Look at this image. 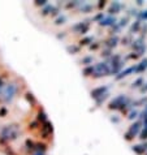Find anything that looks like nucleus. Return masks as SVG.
Returning <instances> with one entry per match:
<instances>
[{
	"mask_svg": "<svg viewBox=\"0 0 147 155\" xmlns=\"http://www.w3.org/2000/svg\"><path fill=\"white\" fill-rule=\"evenodd\" d=\"M94 72H95V77H103V76H108L111 73V69L108 67V64L106 63H98L94 67Z\"/></svg>",
	"mask_w": 147,
	"mask_h": 155,
	"instance_id": "nucleus-1",
	"label": "nucleus"
},
{
	"mask_svg": "<svg viewBox=\"0 0 147 155\" xmlns=\"http://www.w3.org/2000/svg\"><path fill=\"white\" fill-rule=\"evenodd\" d=\"M107 90H108L107 86H100V87H96V89H94L91 91V97L95 98V99H98V98H100L102 95H104V94L107 93Z\"/></svg>",
	"mask_w": 147,
	"mask_h": 155,
	"instance_id": "nucleus-2",
	"label": "nucleus"
},
{
	"mask_svg": "<svg viewBox=\"0 0 147 155\" xmlns=\"http://www.w3.org/2000/svg\"><path fill=\"white\" fill-rule=\"evenodd\" d=\"M113 24H116L115 17H107V18L103 17V20L99 22V25H102V26H108V25H113Z\"/></svg>",
	"mask_w": 147,
	"mask_h": 155,
	"instance_id": "nucleus-3",
	"label": "nucleus"
},
{
	"mask_svg": "<svg viewBox=\"0 0 147 155\" xmlns=\"http://www.w3.org/2000/svg\"><path fill=\"white\" fill-rule=\"evenodd\" d=\"M132 72H136V67H130V68H128V69H125L124 72H121L119 76H116V80H121L122 77H126L129 76Z\"/></svg>",
	"mask_w": 147,
	"mask_h": 155,
	"instance_id": "nucleus-4",
	"label": "nucleus"
},
{
	"mask_svg": "<svg viewBox=\"0 0 147 155\" xmlns=\"http://www.w3.org/2000/svg\"><path fill=\"white\" fill-rule=\"evenodd\" d=\"M133 151L134 153H137V154H143L146 151V147H145V145H136V146H133Z\"/></svg>",
	"mask_w": 147,
	"mask_h": 155,
	"instance_id": "nucleus-5",
	"label": "nucleus"
},
{
	"mask_svg": "<svg viewBox=\"0 0 147 155\" xmlns=\"http://www.w3.org/2000/svg\"><path fill=\"white\" fill-rule=\"evenodd\" d=\"M121 4L120 3H117V2H115L113 4H112V7H111V9H109V13H117V11H120L121 9Z\"/></svg>",
	"mask_w": 147,
	"mask_h": 155,
	"instance_id": "nucleus-6",
	"label": "nucleus"
},
{
	"mask_svg": "<svg viewBox=\"0 0 147 155\" xmlns=\"http://www.w3.org/2000/svg\"><path fill=\"white\" fill-rule=\"evenodd\" d=\"M83 73H85V76H90V73H94V67H89V68H86V69L83 71Z\"/></svg>",
	"mask_w": 147,
	"mask_h": 155,
	"instance_id": "nucleus-7",
	"label": "nucleus"
},
{
	"mask_svg": "<svg viewBox=\"0 0 147 155\" xmlns=\"http://www.w3.org/2000/svg\"><path fill=\"white\" fill-rule=\"evenodd\" d=\"M117 41H119V38H117V37H115L113 39H111L109 42H108V46H109V47H115V46H116V43H117Z\"/></svg>",
	"mask_w": 147,
	"mask_h": 155,
	"instance_id": "nucleus-8",
	"label": "nucleus"
},
{
	"mask_svg": "<svg viewBox=\"0 0 147 155\" xmlns=\"http://www.w3.org/2000/svg\"><path fill=\"white\" fill-rule=\"evenodd\" d=\"M107 98H108V93H106L104 95H102L100 98H98V99H96V103H98V104H100V103H102L103 101H106Z\"/></svg>",
	"mask_w": 147,
	"mask_h": 155,
	"instance_id": "nucleus-9",
	"label": "nucleus"
},
{
	"mask_svg": "<svg viewBox=\"0 0 147 155\" xmlns=\"http://www.w3.org/2000/svg\"><path fill=\"white\" fill-rule=\"evenodd\" d=\"M138 29H139V21H137V22L133 25V26H132V29H130V31H137Z\"/></svg>",
	"mask_w": 147,
	"mask_h": 155,
	"instance_id": "nucleus-10",
	"label": "nucleus"
},
{
	"mask_svg": "<svg viewBox=\"0 0 147 155\" xmlns=\"http://www.w3.org/2000/svg\"><path fill=\"white\" fill-rule=\"evenodd\" d=\"M142 82H143V80H142V78H138V80L136 81V82L133 84V87H138V86H141V84H142Z\"/></svg>",
	"mask_w": 147,
	"mask_h": 155,
	"instance_id": "nucleus-11",
	"label": "nucleus"
},
{
	"mask_svg": "<svg viewBox=\"0 0 147 155\" xmlns=\"http://www.w3.org/2000/svg\"><path fill=\"white\" fill-rule=\"evenodd\" d=\"M141 140H147V127H145V130L141 134Z\"/></svg>",
	"mask_w": 147,
	"mask_h": 155,
	"instance_id": "nucleus-12",
	"label": "nucleus"
},
{
	"mask_svg": "<svg viewBox=\"0 0 147 155\" xmlns=\"http://www.w3.org/2000/svg\"><path fill=\"white\" fill-rule=\"evenodd\" d=\"M139 17H142V18H146L147 20V11H142L139 13Z\"/></svg>",
	"mask_w": 147,
	"mask_h": 155,
	"instance_id": "nucleus-13",
	"label": "nucleus"
},
{
	"mask_svg": "<svg viewBox=\"0 0 147 155\" xmlns=\"http://www.w3.org/2000/svg\"><path fill=\"white\" fill-rule=\"evenodd\" d=\"M137 115H138V112H137V111H133V112L130 114V116H129V119H130V120H133L134 117H137Z\"/></svg>",
	"mask_w": 147,
	"mask_h": 155,
	"instance_id": "nucleus-14",
	"label": "nucleus"
},
{
	"mask_svg": "<svg viewBox=\"0 0 147 155\" xmlns=\"http://www.w3.org/2000/svg\"><path fill=\"white\" fill-rule=\"evenodd\" d=\"M93 60V58H86V59H83V63H90Z\"/></svg>",
	"mask_w": 147,
	"mask_h": 155,
	"instance_id": "nucleus-15",
	"label": "nucleus"
},
{
	"mask_svg": "<svg viewBox=\"0 0 147 155\" xmlns=\"http://www.w3.org/2000/svg\"><path fill=\"white\" fill-rule=\"evenodd\" d=\"M146 85H147V84H146ZM141 91H147V86H146V87H142Z\"/></svg>",
	"mask_w": 147,
	"mask_h": 155,
	"instance_id": "nucleus-16",
	"label": "nucleus"
}]
</instances>
